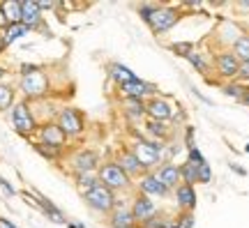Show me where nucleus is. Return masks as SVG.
<instances>
[{
	"mask_svg": "<svg viewBox=\"0 0 249 228\" xmlns=\"http://www.w3.org/2000/svg\"><path fill=\"white\" fill-rule=\"evenodd\" d=\"M164 148H166V143L145 139L143 134H136V140L132 143L134 157L139 159V164L143 166L145 173H148V171H155L160 164H164Z\"/></svg>",
	"mask_w": 249,
	"mask_h": 228,
	"instance_id": "f257e3e1",
	"label": "nucleus"
},
{
	"mask_svg": "<svg viewBox=\"0 0 249 228\" xmlns=\"http://www.w3.org/2000/svg\"><path fill=\"white\" fill-rule=\"evenodd\" d=\"M97 180H99V184H104V187H107V189H111L113 193H118V192H132V189H134V180L124 173L123 168L118 166L113 159L104 161V164L97 168Z\"/></svg>",
	"mask_w": 249,
	"mask_h": 228,
	"instance_id": "f03ea898",
	"label": "nucleus"
},
{
	"mask_svg": "<svg viewBox=\"0 0 249 228\" xmlns=\"http://www.w3.org/2000/svg\"><path fill=\"white\" fill-rule=\"evenodd\" d=\"M18 90L23 92V99L33 102V99H42L51 92V81L44 67H37L33 74H26L18 79Z\"/></svg>",
	"mask_w": 249,
	"mask_h": 228,
	"instance_id": "7ed1b4c3",
	"label": "nucleus"
},
{
	"mask_svg": "<svg viewBox=\"0 0 249 228\" xmlns=\"http://www.w3.org/2000/svg\"><path fill=\"white\" fill-rule=\"evenodd\" d=\"M12 124H14L18 136H23V139H33L37 134L39 123H37V118L33 113L28 99H21V102H17V104L12 106Z\"/></svg>",
	"mask_w": 249,
	"mask_h": 228,
	"instance_id": "20e7f679",
	"label": "nucleus"
},
{
	"mask_svg": "<svg viewBox=\"0 0 249 228\" xmlns=\"http://www.w3.org/2000/svg\"><path fill=\"white\" fill-rule=\"evenodd\" d=\"M55 123L67 139H79L81 134L86 132V118L76 106H62L55 113Z\"/></svg>",
	"mask_w": 249,
	"mask_h": 228,
	"instance_id": "39448f33",
	"label": "nucleus"
},
{
	"mask_svg": "<svg viewBox=\"0 0 249 228\" xmlns=\"http://www.w3.org/2000/svg\"><path fill=\"white\" fill-rule=\"evenodd\" d=\"M83 203L88 205V210L108 217V214H111V210L116 208L118 196L111 192V189H107L104 184H97L95 189H90L88 193H83Z\"/></svg>",
	"mask_w": 249,
	"mask_h": 228,
	"instance_id": "423d86ee",
	"label": "nucleus"
},
{
	"mask_svg": "<svg viewBox=\"0 0 249 228\" xmlns=\"http://www.w3.org/2000/svg\"><path fill=\"white\" fill-rule=\"evenodd\" d=\"M180 18H182V12L180 7H173V5H160V9L155 12V17L152 21L148 23L150 30L155 35H164V33H169L171 28L178 23Z\"/></svg>",
	"mask_w": 249,
	"mask_h": 228,
	"instance_id": "0eeeda50",
	"label": "nucleus"
},
{
	"mask_svg": "<svg viewBox=\"0 0 249 228\" xmlns=\"http://www.w3.org/2000/svg\"><path fill=\"white\" fill-rule=\"evenodd\" d=\"M71 173H97V168L102 166V157L97 150L92 148H81L70 157Z\"/></svg>",
	"mask_w": 249,
	"mask_h": 228,
	"instance_id": "6e6552de",
	"label": "nucleus"
},
{
	"mask_svg": "<svg viewBox=\"0 0 249 228\" xmlns=\"http://www.w3.org/2000/svg\"><path fill=\"white\" fill-rule=\"evenodd\" d=\"M35 136H37V143H44V145L60 148V150L67 148V140H70L65 134H62V129L58 127V123H55V120H46V123H42Z\"/></svg>",
	"mask_w": 249,
	"mask_h": 228,
	"instance_id": "1a4fd4ad",
	"label": "nucleus"
},
{
	"mask_svg": "<svg viewBox=\"0 0 249 228\" xmlns=\"http://www.w3.org/2000/svg\"><path fill=\"white\" fill-rule=\"evenodd\" d=\"M129 210H132V217L134 221H136V226H141V224H145L148 219H152L155 214H157V205H155V201H152L150 196H145V193H134L132 198V205H129Z\"/></svg>",
	"mask_w": 249,
	"mask_h": 228,
	"instance_id": "9d476101",
	"label": "nucleus"
},
{
	"mask_svg": "<svg viewBox=\"0 0 249 228\" xmlns=\"http://www.w3.org/2000/svg\"><path fill=\"white\" fill-rule=\"evenodd\" d=\"M120 97L123 99H150V97L157 95V86L155 83H148V81H141L139 76L132 81V83H124L120 86Z\"/></svg>",
	"mask_w": 249,
	"mask_h": 228,
	"instance_id": "9b49d317",
	"label": "nucleus"
},
{
	"mask_svg": "<svg viewBox=\"0 0 249 228\" xmlns=\"http://www.w3.org/2000/svg\"><path fill=\"white\" fill-rule=\"evenodd\" d=\"M145 118L148 120H160V123H169L173 118V106L166 97L155 95L150 99H145Z\"/></svg>",
	"mask_w": 249,
	"mask_h": 228,
	"instance_id": "f8f14e48",
	"label": "nucleus"
},
{
	"mask_svg": "<svg viewBox=\"0 0 249 228\" xmlns=\"http://www.w3.org/2000/svg\"><path fill=\"white\" fill-rule=\"evenodd\" d=\"M136 192L139 193H145V196H150V198H166L169 196V189L164 187V184L160 182V177L155 175V171H148V173H143L139 180H136Z\"/></svg>",
	"mask_w": 249,
	"mask_h": 228,
	"instance_id": "ddd939ff",
	"label": "nucleus"
},
{
	"mask_svg": "<svg viewBox=\"0 0 249 228\" xmlns=\"http://www.w3.org/2000/svg\"><path fill=\"white\" fill-rule=\"evenodd\" d=\"M21 23L30 33L44 28V14H42V9L37 5V0H21Z\"/></svg>",
	"mask_w": 249,
	"mask_h": 228,
	"instance_id": "4468645a",
	"label": "nucleus"
},
{
	"mask_svg": "<svg viewBox=\"0 0 249 228\" xmlns=\"http://www.w3.org/2000/svg\"><path fill=\"white\" fill-rule=\"evenodd\" d=\"M113 161H116L118 166L123 168L124 173L132 177V180H139V177H141L143 173H145V171H143V166L139 164V159L134 157L132 148H118L116 159H113Z\"/></svg>",
	"mask_w": 249,
	"mask_h": 228,
	"instance_id": "2eb2a0df",
	"label": "nucleus"
},
{
	"mask_svg": "<svg viewBox=\"0 0 249 228\" xmlns=\"http://www.w3.org/2000/svg\"><path fill=\"white\" fill-rule=\"evenodd\" d=\"M107 226L108 228H139L136 221L132 217V210L124 201H118L116 208L111 210V214L107 217Z\"/></svg>",
	"mask_w": 249,
	"mask_h": 228,
	"instance_id": "dca6fc26",
	"label": "nucleus"
},
{
	"mask_svg": "<svg viewBox=\"0 0 249 228\" xmlns=\"http://www.w3.org/2000/svg\"><path fill=\"white\" fill-rule=\"evenodd\" d=\"M214 67H217V74H219L222 79H235V76H238L240 60L233 55V51H222L214 55Z\"/></svg>",
	"mask_w": 249,
	"mask_h": 228,
	"instance_id": "f3484780",
	"label": "nucleus"
},
{
	"mask_svg": "<svg viewBox=\"0 0 249 228\" xmlns=\"http://www.w3.org/2000/svg\"><path fill=\"white\" fill-rule=\"evenodd\" d=\"M155 175L160 177V182L164 184L169 192H173L178 184H182V180H180V166L176 161H164V164H160V166L155 168Z\"/></svg>",
	"mask_w": 249,
	"mask_h": 228,
	"instance_id": "a211bd4d",
	"label": "nucleus"
},
{
	"mask_svg": "<svg viewBox=\"0 0 249 228\" xmlns=\"http://www.w3.org/2000/svg\"><path fill=\"white\" fill-rule=\"evenodd\" d=\"M173 198H176V205H178L180 212H194L196 210V189L189 187V184H178L173 189Z\"/></svg>",
	"mask_w": 249,
	"mask_h": 228,
	"instance_id": "6ab92c4d",
	"label": "nucleus"
},
{
	"mask_svg": "<svg viewBox=\"0 0 249 228\" xmlns=\"http://www.w3.org/2000/svg\"><path fill=\"white\" fill-rule=\"evenodd\" d=\"M173 127L169 123H160V120H145V139L160 140V143H169Z\"/></svg>",
	"mask_w": 249,
	"mask_h": 228,
	"instance_id": "aec40b11",
	"label": "nucleus"
},
{
	"mask_svg": "<svg viewBox=\"0 0 249 228\" xmlns=\"http://www.w3.org/2000/svg\"><path fill=\"white\" fill-rule=\"evenodd\" d=\"M35 193V198H37V210L39 212H44L49 219L53 221V224H67V219H65V214H62L58 208H55L53 203L49 201L46 196H42V193H37V192H33Z\"/></svg>",
	"mask_w": 249,
	"mask_h": 228,
	"instance_id": "412c9836",
	"label": "nucleus"
},
{
	"mask_svg": "<svg viewBox=\"0 0 249 228\" xmlns=\"http://www.w3.org/2000/svg\"><path fill=\"white\" fill-rule=\"evenodd\" d=\"M108 79L120 88L124 83H132V81L136 79V74H134L129 67H124L123 62H111V65H108Z\"/></svg>",
	"mask_w": 249,
	"mask_h": 228,
	"instance_id": "4be33fe9",
	"label": "nucleus"
},
{
	"mask_svg": "<svg viewBox=\"0 0 249 228\" xmlns=\"http://www.w3.org/2000/svg\"><path fill=\"white\" fill-rule=\"evenodd\" d=\"M120 106H123L124 115L132 118V120H141V118H145V102H143V99H123Z\"/></svg>",
	"mask_w": 249,
	"mask_h": 228,
	"instance_id": "5701e85b",
	"label": "nucleus"
},
{
	"mask_svg": "<svg viewBox=\"0 0 249 228\" xmlns=\"http://www.w3.org/2000/svg\"><path fill=\"white\" fill-rule=\"evenodd\" d=\"M0 9H2L7 26L21 23V0H5V2H0Z\"/></svg>",
	"mask_w": 249,
	"mask_h": 228,
	"instance_id": "b1692460",
	"label": "nucleus"
},
{
	"mask_svg": "<svg viewBox=\"0 0 249 228\" xmlns=\"http://www.w3.org/2000/svg\"><path fill=\"white\" fill-rule=\"evenodd\" d=\"M2 42H5V46H12L14 42H18L21 37H26V35H30V30H28L23 23H12V26H7L2 33Z\"/></svg>",
	"mask_w": 249,
	"mask_h": 228,
	"instance_id": "393cba45",
	"label": "nucleus"
},
{
	"mask_svg": "<svg viewBox=\"0 0 249 228\" xmlns=\"http://www.w3.org/2000/svg\"><path fill=\"white\" fill-rule=\"evenodd\" d=\"M17 104V88L12 83H0V113L9 111Z\"/></svg>",
	"mask_w": 249,
	"mask_h": 228,
	"instance_id": "a878e982",
	"label": "nucleus"
},
{
	"mask_svg": "<svg viewBox=\"0 0 249 228\" xmlns=\"http://www.w3.org/2000/svg\"><path fill=\"white\" fill-rule=\"evenodd\" d=\"M74 184H76V189L83 196V193H88L90 189H95L99 184L97 173H74Z\"/></svg>",
	"mask_w": 249,
	"mask_h": 228,
	"instance_id": "bb28decb",
	"label": "nucleus"
},
{
	"mask_svg": "<svg viewBox=\"0 0 249 228\" xmlns=\"http://www.w3.org/2000/svg\"><path fill=\"white\" fill-rule=\"evenodd\" d=\"M30 145H33V150H35L37 155H42L46 161H60V159L65 157V150H60V148H51V145L37 143V140H33Z\"/></svg>",
	"mask_w": 249,
	"mask_h": 228,
	"instance_id": "cd10ccee",
	"label": "nucleus"
},
{
	"mask_svg": "<svg viewBox=\"0 0 249 228\" xmlns=\"http://www.w3.org/2000/svg\"><path fill=\"white\" fill-rule=\"evenodd\" d=\"M178 166H180V180H182V184H189V187L198 184V166H194L192 161H182Z\"/></svg>",
	"mask_w": 249,
	"mask_h": 228,
	"instance_id": "c85d7f7f",
	"label": "nucleus"
},
{
	"mask_svg": "<svg viewBox=\"0 0 249 228\" xmlns=\"http://www.w3.org/2000/svg\"><path fill=\"white\" fill-rule=\"evenodd\" d=\"M233 55L240 62H249V35H240L233 42Z\"/></svg>",
	"mask_w": 249,
	"mask_h": 228,
	"instance_id": "c756f323",
	"label": "nucleus"
},
{
	"mask_svg": "<svg viewBox=\"0 0 249 228\" xmlns=\"http://www.w3.org/2000/svg\"><path fill=\"white\" fill-rule=\"evenodd\" d=\"M187 60L192 62V65H194V70L196 71H201V74H208V70H210V67H208V62H205V58H203V53H198V51H189L185 55Z\"/></svg>",
	"mask_w": 249,
	"mask_h": 228,
	"instance_id": "7c9ffc66",
	"label": "nucleus"
},
{
	"mask_svg": "<svg viewBox=\"0 0 249 228\" xmlns=\"http://www.w3.org/2000/svg\"><path fill=\"white\" fill-rule=\"evenodd\" d=\"M222 90H224V95L233 97L235 102H242V97H245V92H247V88H245L242 83H226Z\"/></svg>",
	"mask_w": 249,
	"mask_h": 228,
	"instance_id": "2f4dec72",
	"label": "nucleus"
},
{
	"mask_svg": "<svg viewBox=\"0 0 249 228\" xmlns=\"http://www.w3.org/2000/svg\"><path fill=\"white\" fill-rule=\"evenodd\" d=\"M169 226H171V219H169V217L157 212V214H155L152 219H148L145 224H141L139 228H169Z\"/></svg>",
	"mask_w": 249,
	"mask_h": 228,
	"instance_id": "473e14b6",
	"label": "nucleus"
},
{
	"mask_svg": "<svg viewBox=\"0 0 249 228\" xmlns=\"http://www.w3.org/2000/svg\"><path fill=\"white\" fill-rule=\"evenodd\" d=\"M157 9H160V5H157V2H143V5H139V17H141L145 23H150Z\"/></svg>",
	"mask_w": 249,
	"mask_h": 228,
	"instance_id": "72a5a7b5",
	"label": "nucleus"
},
{
	"mask_svg": "<svg viewBox=\"0 0 249 228\" xmlns=\"http://www.w3.org/2000/svg\"><path fill=\"white\" fill-rule=\"evenodd\" d=\"M176 228H192L194 226V212H180L176 221H173Z\"/></svg>",
	"mask_w": 249,
	"mask_h": 228,
	"instance_id": "f704fd0d",
	"label": "nucleus"
},
{
	"mask_svg": "<svg viewBox=\"0 0 249 228\" xmlns=\"http://www.w3.org/2000/svg\"><path fill=\"white\" fill-rule=\"evenodd\" d=\"M210 182H213V168L205 161V164L198 166V184H210Z\"/></svg>",
	"mask_w": 249,
	"mask_h": 228,
	"instance_id": "c9c22d12",
	"label": "nucleus"
},
{
	"mask_svg": "<svg viewBox=\"0 0 249 228\" xmlns=\"http://www.w3.org/2000/svg\"><path fill=\"white\" fill-rule=\"evenodd\" d=\"M187 161H192L194 166H201V164H205V157L201 155L198 148H192V150H187Z\"/></svg>",
	"mask_w": 249,
	"mask_h": 228,
	"instance_id": "e433bc0d",
	"label": "nucleus"
},
{
	"mask_svg": "<svg viewBox=\"0 0 249 228\" xmlns=\"http://www.w3.org/2000/svg\"><path fill=\"white\" fill-rule=\"evenodd\" d=\"M171 51L176 53V55H182L185 58L189 51H194V44H189V42H180V44H171Z\"/></svg>",
	"mask_w": 249,
	"mask_h": 228,
	"instance_id": "4c0bfd02",
	"label": "nucleus"
},
{
	"mask_svg": "<svg viewBox=\"0 0 249 228\" xmlns=\"http://www.w3.org/2000/svg\"><path fill=\"white\" fill-rule=\"evenodd\" d=\"M238 81H249V62H240V67H238Z\"/></svg>",
	"mask_w": 249,
	"mask_h": 228,
	"instance_id": "58836bf2",
	"label": "nucleus"
},
{
	"mask_svg": "<svg viewBox=\"0 0 249 228\" xmlns=\"http://www.w3.org/2000/svg\"><path fill=\"white\" fill-rule=\"evenodd\" d=\"M185 148L187 150L196 148V145H194V127H187V132H185Z\"/></svg>",
	"mask_w": 249,
	"mask_h": 228,
	"instance_id": "ea45409f",
	"label": "nucleus"
},
{
	"mask_svg": "<svg viewBox=\"0 0 249 228\" xmlns=\"http://www.w3.org/2000/svg\"><path fill=\"white\" fill-rule=\"evenodd\" d=\"M37 5H39V9H42V14H44L46 9H55V7H58V2H46V0L37 2Z\"/></svg>",
	"mask_w": 249,
	"mask_h": 228,
	"instance_id": "a19ab883",
	"label": "nucleus"
},
{
	"mask_svg": "<svg viewBox=\"0 0 249 228\" xmlns=\"http://www.w3.org/2000/svg\"><path fill=\"white\" fill-rule=\"evenodd\" d=\"M0 187L5 189V193H7V196H14V189L9 187V182H7V180H5V177H0Z\"/></svg>",
	"mask_w": 249,
	"mask_h": 228,
	"instance_id": "79ce46f5",
	"label": "nucleus"
},
{
	"mask_svg": "<svg viewBox=\"0 0 249 228\" xmlns=\"http://www.w3.org/2000/svg\"><path fill=\"white\" fill-rule=\"evenodd\" d=\"M0 228H17V226H14V224H12L9 219H5V217H0Z\"/></svg>",
	"mask_w": 249,
	"mask_h": 228,
	"instance_id": "37998d69",
	"label": "nucleus"
},
{
	"mask_svg": "<svg viewBox=\"0 0 249 228\" xmlns=\"http://www.w3.org/2000/svg\"><path fill=\"white\" fill-rule=\"evenodd\" d=\"M7 28V21H5V17H2V9H0V33Z\"/></svg>",
	"mask_w": 249,
	"mask_h": 228,
	"instance_id": "c03bdc74",
	"label": "nucleus"
},
{
	"mask_svg": "<svg viewBox=\"0 0 249 228\" xmlns=\"http://www.w3.org/2000/svg\"><path fill=\"white\" fill-rule=\"evenodd\" d=\"M238 7H240V9H247V12H249V0H240V2H238Z\"/></svg>",
	"mask_w": 249,
	"mask_h": 228,
	"instance_id": "a18cd8bd",
	"label": "nucleus"
},
{
	"mask_svg": "<svg viewBox=\"0 0 249 228\" xmlns=\"http://www.w3.org/2000/svg\"><path fill=\"white\" fill-rule=\"evenodd\" d=\"M5 76H7V67H2V65H0V83H2Z\"/></svg>",
	"mask_w": 249,
	"mask_h": 228,
	"instance_id": "49530a36",
	"label": "nucleus"
},
{
	"mask_svg": "<svg viewBox=\"0 0 249 228\" xmlns=\"http://www.w3.org/2000/svg\"><path fill=\"white\" fill-rule=\"evenodd\" d=\"M5 49H7V46H5V42H2V35H0V55L5 53Z\"/></svg>",
	"mask_w": 249,
	"mask_h": 228,
	"instance_id": "de8ad7c7",
	"label": "nucleus"
},
{
	"mask_svg": "<svg viewBox=\"0 0 249 228\" xmlns=\"http://www.w3.org/2000/svg\"><path fill=\"white\" fill-rule=\"evenodd\" d=\"M242 104L249 106V88H247V92H245V97H242Z\"/></svg>",
	"mask_w": 249,
	"mask_h": 228,
	"instance_id": "09e8293b",
	"label": "nucleus"
},
{
	"mask_svg": "<svg viewBox=\"0 0 249 228\" xmlns=\"http://www.w3.org/2000/svg\"><path fill=\"white\" fill-rule=\"evenodd\" d=\"M70 228H86V226H81V224H70Z\"/></svg>",
	"mask_w": 249,
	"mask_h": 228,
	"instance_id": "8fccbe9b",
	"label": "nucleus"
}]
</instances>
